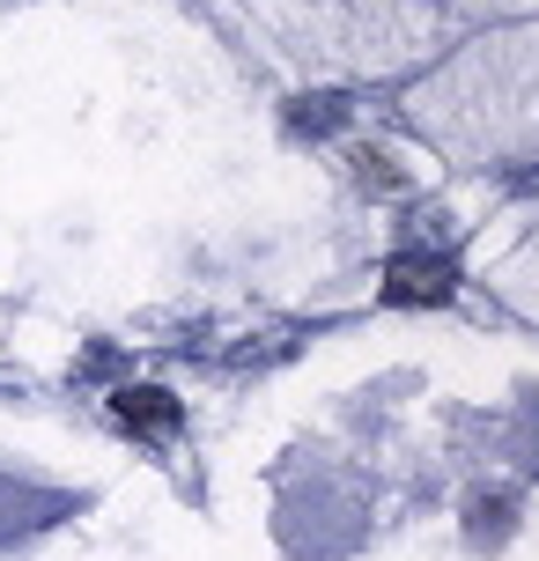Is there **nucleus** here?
<instances>
[{"label": "nucleus", "instance_id": "obj_1", "mask_svg": "<svg viewBox=\"0 0 539 561\" xmlns=\"http://www.w3.org/2000/svg\"><path fill=\"white\" fill-rule=\"evenodd\" d=\"M458 288V266L451 259H392V266H385V304H444V296H451Z\"/></svg>", "mask_w": 539, "mask_h": 561}, {"label": "nucleus", "instance_id": "obj_2", "mask_svg": "<svg viewBox=\"0 0 539 561\" xmlns=\"http://www.w3.org/2000/svg\"><path fill=\"white\" fill-rule=\"evenodd\" d=\"M112 414L126 421V428H141V436H171L177 421H185V407H177L163 385H126V392H112Z\"/></svg>", "mask_w": 539, "mask_h": 561}]
</instances>
